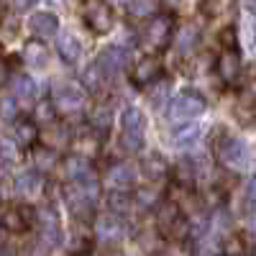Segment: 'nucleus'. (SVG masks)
Segmentation results:
<instances>
[{
    "label": "nucleus",
    "mask_w": 256,
    "mask_h": 256,
    "mask_svg": "<svg viewBox=\"0 0 256 256\" xmlns=\"http://www.w3.org/2000/svg\"><path fill=\"white\" fill-rule=\"evenodd\" d=\"M92 123H95L98 128H108V123H110V110H108V108H98V110L92 113Z\"/></svg>",
    "instance_id": "obj_30"
},
{
    "label": "nucleus",
    "mask_w": 256,
    "mask_h": 256,
    "mask_svg": "<svg viewBox=\"0 0 256 256\" xmlns=\"http://www.w3.org/2000/svg\"><path fill=\"white\" fill-rule=\"evenodd\" d=\"M156 74H159V62L154 56H146V59H141L136 64V70H134L131 77H134L136 84H146V82H152Z\"/></svg>",
    "instance_id": "obj_16"
},
{
    "label": "nucleus",
    "mask_w": 256,
    "mask_h": 256,
    "mask_svg": "<svg viewBox=\"0 0 256 256\" xmlns=\"http://www.w3.org/2000/svg\"><path fill=\"white\" fill-rule=\"evenodd\" d=\"M16 190H18L24 198H34L36 192L41 190V177H38V174H34V172L20 174V177H16Z\"/></svg>",
    "instance_id": "obj_20"
},
{
    "label": "nucleus",
    "mask_w": 256,
    "mask_h": 256,
    "mask_svg": "<svg viewBox=\"0 0 256 256\" xmlns=\"http://www.w3.org/2000/svg\"><path fill=\"white\" fill-rule=\"evenodd\" d=\"M84 20H88V26L95 34H108L113 28V10L105 3H92L88 13H84Z\"/></svg>",
    "instance_id": "obj_5"
},
{
    "label": "nucleus",
    "mask_w": 256,
    "mask_h": 256,
    "mask_svg": "<svg viewBox=\"0 0 256 256\" xmlns=\"http://www.w3.org/2000/svg\"><path fill=\"white\" fill-rule=\"evenodd\" d=\"M208 108V102L202 95L198 92H182L172 100V108H169V113H172V120H195L198 116H202Z\"/></svg>",
    "instance_id": "obj_3"
},
{
    "label": "nucleus",
    "mask_w": 256,
    "mask_h": 256,
    "mask_svg": "<svg viewBox=\"0 0 256 256\" xmlns=\"http://www.w3.org/2000/svg\"><path fill=\"white\" fill-rule=\"evenodd\" d=\"M67 174L72 177V182H82V180H92V164L88 156H70L67 159Z\"/></svg>",
    "instance_id": "obj_12"
},
{
    "label": "nucleus",
    "mask_w": 256,
    "mask_h": 256,
    "mask_svg": "<svg viewBox=\"0 0 256 256\" xmlns=\"http://www.w3.org/2000/svg\"><path fill=\"white\" fill-rule=\"evenodd\" d=\"M31 210L28 208H16V205H10V208H6L3 210V216H0V223H3L8 230H13V233H24L26 228H28V223H31Z\"/></svg>",
    "instance_id": "obj_7"
},
{
    "label": "nucleus",
    "mask_w": 256,
    "mask_h": 256,
    "mask_svg": "<svg viewBox=\"0 0 256 256\" xmlns=\"http://www.w3.org/2000/svg\"><path fill=\"white\" fill-rule=\"evenodd\" d=\"M128 8H131L134 16H146L148 10H152V0H131Z\"/></svg>",
    "instance_id": "obj_29"
},
{
    "label": "nucleus",
    "mask_w": 256,
    "mask_h": 256,
    "mask_svg": "<svg viewBox=\"0 0 256 256\" xmlns=\"http://www.w3.org/2000/svg\"><path fill=\"white\" fill-rule=\"evenodd\" d=\"M110 205L116 210H126L128 205H131V200H128V195H123V192H113V195H110Z\"/></svg>",
    "instance_id": "obj_32"
},
{
    "label": "nucleus",
    "mask_w": 256,
    "mask_h": 256,
    "mask_svg": "<svg viewBox=\"0 0 256 256\" xmlns=\"http://www.w3.org/2000/svg\"><path fill=\"white\" fill-rule=\"evenodd\" d=\"M169 92H172V84H169L166 80L156 82L154 90H152V102H154V105H164V100L169 98Z\"/></svg>",
    "instance_id": "obj_25"
},
{
    "label": "nucleus",
    "mask_w": 256,
    "mask_h": 256,
    "mask_svg": "<svg viewBox=\"0 0 256 256\" xmlns=\"http://www.w3.org/2000/svg\"><path fill=\"white\" fill-rule=\"evenodd\" d=\"M16 162V144L10 138H0V164H13Z\"/></svg>",
    "instance_id": "obj_26"
},
{
    "label": "nucleus",
    "mask_w": 256,
    "mask_h": 256,
    "mask_svg": "<svg viewBox=\"0 0 256 256\" xmlns=\"http://www.w3.org/2000/svg\"><path fill=\"white\" fill-rule=\"evenodd\" d=\"M54 102L62 110H77L84 102V90L77 88V84H72V82H64L54 90Z\"/></svg>",
    "instance_id": "obj_6"
},
{
    "label": "nucleus",
    "mask_w": 256,
    "mask_h": 256,
    "mask_svg": "<svg viewBox=\"0 0 256 256\" xmlns=\"http://www.w3.org/2000/svg\"><path fill=\"white\" fill-rule=\"evenodd\" d=\"M123 144H126V148H131V152H138L144 146V136L138 131H123Z\"/></svg>",
    "instance_id": "obj_27"
},
{
    "label": "nucleus",
    "mask_w": 256,
    "mask_h": 256,
    "mask_svg": "<svg viewBox=\"0 0 256 256\" xmlns=\"http://www.w3.org/2000/svg\"><path fill=\"white\" fill-rule=\"evenodd\" d=\"M118 3H123V6H128V3H131V0H118Z\"/></svg>",
    "instance_id": "obj_37"
},
{
    "label": "nucleus",
    "mask_w": 256,
    "mask_h": 256,
    "mask_svg": "<svg viewBox=\"0 0 256 256\" xmlns=\"http://www.w3.org/2000/svg\"><path fill=\"white\" fill-rule=\"evenodd\" d=\"M200 134H202V131H200L198 123H187V126H182V128H177V131H174L172 144H174L177 148H190V146L198 144Z\"/></svg>",
    "instance_id": "obj_17"
},
{
    "label": "nucleus",
    "mask_w": 256,
    "mask_h": 256,
    "mask_svg": "<svg viewBox=\"0 0 256 256\" xmlns=\"http://www.w3.org/2000/svg\"><path fill=\"white\" fill-rule=\"evenodd\" d=\"M95 230H98V236L105 238V241H118V238L123 236L120 218H116V216H102V218H98Z\"/></svg>",
    "instance_id": "obj_11"
},
{
    "label": "nucleus",
    "mask_w": 256,
    "mask_h": 256,
    "mask_svg": "<svg viewBox=\"0 0 256 256\" xmlns=\"http://www.w3.org/2000/svg\"><path fill=\"white\" fill-rule=\"evenodd\" d=\"M195 44H198V31L192 26L182 28V34L177 36V49L182 54H190V52H195Z\"/></svg>",
    "instance_id": "obj_23"
},
{
    "label": "nucleus",
    "mask_w": 256,
    "mask_h": 256,
    "mask_svg": "<svg viewBox=\"0 0 256 256\" xmlns=\"http://www.w3.org/2000/svg\"><path fill=\"white\" fill-rule=\"evenodd\" d=\"M144 172H146V177H152V180H162V177H166V172H169V164H166L159 154H154V156H148V159L144 162Z\"/></svg>",
    "instance_id": "obj_22"
},
{
    "label": "nucleus",
    "mask_w": 256,
    "mask_h": 256,
    "mask_svg": "<svg viewBox=\"0 0 256 256\" xmlns=\"http://www.w3.org/2000/svg\"><path fill=\"white\" fill-rule=\"evenodd\" d=\"M6 80H8V67H6L3 62H0V84H3Z\"/></svg>",
    "instance_id": "obj_35"
},
{
    "label": "nucleus",
    "mask_w": 256,
    "mask_h": 256,
    "mask_svg": "<svg viewBox=\"0 0 256 256\" xmlns=\"http://www.w3.org/2000/svg\"><path fill=\"white\" fill-rule=\"evenodd\" d=\"M28 28H31V34H36L41 38H49V36H54L59 31V18L54 13H46V10L44 13H34L28 18Z\"/></svg>",
    "instance_id": "obj_8"
},
{
    "label": "nucleus",
    "mask_w": 256,
    "mask_h": 256,
    "mask_svg": "<svg viewBox=\"0 0 256 256\" xmlns=\"http://www.w3.org/2000/svg\"><path fill=\"white\" fill-rule=\"evenodd\" d=\"M36 118H38L41 123L54 120V108H52V102H49V100H44V102H38V105H36Z\"/></svg>",
    "instance_id": "obj_28"
},
{
    "label": "nucleus",
    "mask_w": 256,
    "mask_h": 256,
    "mask_svg": "<svg viewBox=\"0 0 256 256\" xmlns=\"http://www.w3.org/2000/svg\"><path fill=\"white\" fill-rule=\"evenodd\" d=\"M38 216H41V236H44V241H49V244H59V238H62V228H59L56 212L49 210V208H44V210L38 212Z\"/></svg>",
    "instance_id": "obj_10"
},
{
    "label": "nucleus",
    "mask_w": 256,
    "mask_h": 256,
    "mask_svg": "<svg viewBox=\"0 0 256 256\" xmlns=\"http://www.w3.org/2000/svg\"><path fill=\"white\" fill-rule=\"evenodd\" d=\"M218 156L228 169H233V172H248L251 169V148L246 146V141H241L236 136L226 138L218 146Z\"/></svg>",
    "instance_id": "obj_1"
},
{
    "label": "nucleus",
    "mask_w": 256,
    "mask_h": 256,
    "mask_svg": "<svg viewBox=\"0 0 256 256\" xmlns=\"http://www.w3.org/2000/svg\"><path fill=\"white\" fill-rule=\"evenodd\" d=\"M13 136H16V144L20 146H31L36 141V126L31 120H18L16 128H13Z\"/></svg>",
    "instance_id": "obj_21"
},
{
    "label": "nucleus",
    "mask_w": 256,
    "mask_h": 256,
    "mask_svg": "<svg viewBox=\"0 0 256 256\" xmlns=\"http://www.w3.org/2000/svg\"><path fill=\"white\" fill-rule=\"evenodd\" d=\"M18 116V100L13 95H3L0 98V118L3 120H16Z\"/></svg>",
    "instance_id": "obj_24"
},
{
    "label": "nucleus",
    "mask_w": 256,
    "mask_h": 256,
    "mask_svg": "<svg viewBox=\"0 0 256 256\" xmlns=\"http://www.w3.org/2000/svg\"><path fill=\"white\" fill-rule=\"evenodd\" d=\"M56 46H59V54H62L64 59H67V62H77V59H80V54H82V44H80V38H77L74 34H70V31L59 34Z\"/></svg>",
    "instance_id": "obj_14"
},
{
    "label": "nucleus",
    "mask_w": 256,
    "mask_h": 256,
    "mask_svg": "<svg viewBox=\"0 0 256 256\" xmlns=\"http://www.w3.org/2000/svg\"><path fill=\"white\" fill-rule=\"evenodd\" d=\"M172 31H174V18L169 13H162V16H154L152 20H148V26L144 31V38H146L148 46L159 52L172 41Z\"/></svg>",
    "instance_id": "obj_2"
},
{
    "label": "nucleus",
    "mask_w": 256,
    "mask_h": 256,
    "mask_svg": "<svg viewBox=\"0 0 256 256\" xmlns=\"http://www.w3.org/2000/svg\"><path fill=\"white\" fill-rule=\"evenodd\" d=\"M24 59L31 64V70H44L49 64V52L44 44H38V41H28L26 49H24Z\"/></svg>",
    "instance_id": "obj_15"
},
{
    "label": "nucleus",
    "mask_w": 256,
    "mask_h": 256,
    "mask_svg": "<svg viewBox=\"0 0 256 256\" xmlns=\"http://www.w3.org/2000/svg\"><path fill=\"white\" fill-rule=\"evenodd\" d=\"M134 182H136V169H134V164H116L113 169H110V184L116 187V190H128V187H134Z\"/></svg>",
    "instance_id": "obj_13"
},
{
    "label": "nucleus",
    "mask_w": 256,
    "mask_h": 256,
    "mask_svg": "<svg viewBox=\"0 0 256 256\" xmlns=\"http://www.w3.org/2000/svg\"><path fill=\"white\" fill-rule=\"evenodd\" d=\"M144 113L138 110V108H134V105H128V108L123 110V116H120V126H123V131H138V134H144Z\"/></svg>",
    "instance_id": "obj_19"
},
{
    "label": "nucleus",
    "mask_w": 256,
    "mask_h": 256,
    "mask_svg": "<svg viewBox=\"0 0 256 256\" xmlns=\"http://www.w3.org/2000/svg\"><path fill=\"white\" fill-rule=\"evenodd\" d=\"M164 6H166V8H174V6H177V0H164Z\"/></svg>",
    "instance_id": "obj_36"
},
{
    "label": "nucleus",
    "mask_w": 256,
    "mask_h": 256,
    "mask_svg": "<svg viewBox=\"0 0 256 256\" xmlns=\"http://www.w3.org/2000/svg\"><path fill=\"white\" fill-rule=\"evenodd\" d=\"M238 72H241V59H238V54L233 52V49L223 52L220 59H218V74H220L226 82H236Z\"/></svg>",
    "instance_id": "obj_9"
},
{
    "label": "nucleus",
    "mask_w": 256,
    "mask_h": 256,
    "mask_svg": "<svg viewBox=\"0 0 256 256\" xmlns=\"http://www.w3.org/2000/svg\"><path fill=\"white\" fill-rule=\"evenodd\" d=\"M10 90H13V98L16 100H34L36 95V84L28 74H16L13 82H10Z\"/></svg>",
    "instance_id": "obj_18"
},
{
    "label": "nucleus",
    "mask_w": 256,
    "mask_h": 256,
    "mask_svg": "<svg viewBox=\"0 0 256 256\" xmlns=\"http://www.w3.org/2000/svg\"><path fill=\"white\" fill-rule=\"evenodd\" d=\"M38 166H44V169H49L52 164H54V154L49 152V148H38L36 152V159H34Z\"/></svg>",
    "instance_id": "obj_31"
},
{
    "label": "nucleus",
    "mask_w": 256,
    "mask_h": 256,
    "mask_svg": "<svg viewBox=\"0 0 256 256\" xmlns=\"http://www.w3.org/2000/svg\"><path fill=\"white\" fill-rule=\"evenodd\" d=\"M13 6H16L18 10H28L31 6H36V0H13Z\"/></svg>",
    "instance_id": "obj_33"
},
{
    "label": "nucleus",
    "mask_w": 256,
    "mask_h": 256,
    "mask_svg": "<svg viewBox=\"0 0 256 256\" xmlns=\"http://www.w3.org/2000/svg\"><path fill=\"white\" fill-rule=\"evenodd\" d=\"M220 41H223L226 46H233V28H226L223 36H220Z\"/></svg>",
    "instance_id": "obj_34"
},
{
    "label": "nucleus",
    "mask_w": 256,
    "mask_h": 256,
    "mask_svg": "<svg viewBox=\"0 0 256 256\" xmlns=\"http://www.w3.org/2000/svg\"><path fill=\"white\" fill-rule=\"evenodd\" d=\"M128 64H131V52L126 46H108L95 62L98 72H102V77H116L120 74Z\"/></svg>",
    "instance_id": "obj_4"
}]
</instances>
